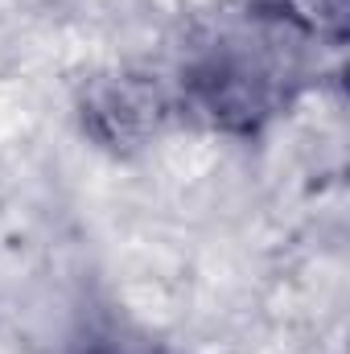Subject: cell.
<instances>
[{"mask_svg": "<svg viewBox=\"0 0 350 354\" xmlns=\"http://www.w3.org/2000/svg\"><path fill=\"white\" fill-rule=\"evenodd\" d=\"M83 354H157V351H149V346H128V342H120V338H103V342L87 346Z\"/></svg>", "mask_w": 350, "mask_h": 354, "instance_id": "cell-1", "label": "cell"}]
</instances>
